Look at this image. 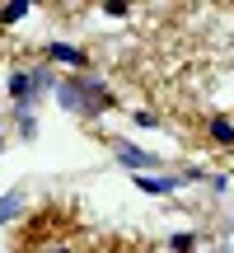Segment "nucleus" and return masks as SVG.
<instances>
[{
    "mask_svg": "<svg viewBox=\"0 0 234 253\" xmlns=\"http://www.w3.org/2000/svg\"><path fill=\"white\" fill-rule=\"evenodd\" d=\"M56 103L66 113H80V118H99V113L113 108V94L94 80H61L56 84Z\"/></svg>",
    "mask_w": 234,
    "mask_h": 253,
    "instance_id": "obj_1",
    "label": "nucleus"
},
{
    "mask_svg": "<svg viewBox=\"0 0 234 253\" xmlns=\"http://www.w3.org/2000/svg\"><path fill=\"white\" fill-rule=\"evenodd\" d=\"M117 160H122L126 164V169H150V164H155V155H145V150H136V145H117Z\"/></svg>",
    "mask_w": 234,
    "mask_h": 253,
    "instance_id": "obj_2",
    "label": "nucleus"
},
{
    "mask_svg": "<svg viewBox=\"0 0 234 253\" xmlns=\"http://www.w3.org/2000/svg\"><path fill=\"white\" fill-rule=\"evenodd\" d=\"M47 56H52V61H71V66H89V56H84L80 47H71V42H52Z\"/></svg>",
    "mask_w": 234,
    "mask_h": 253,
    "instance_id": "obj_3",
    "label": "nucleus"
},
{
    "mask_svg": "<svg viewBox=\"0 0 234 253\" xmlns=\"http://www.w3.org/2000/svg\"><path fill=\"white\" fill-rule=\"evenodd\" d=\"M9 94H14V103L24 108V103H28V94H33V80H28L24 71H14V75H9Z\"/></svg>",
    "mask_w": 234,
    "mask_h": 253,
    "instance_id": "obj_4",
    "label": "nucleus"
},
{
    "mask_svg": "<svg viewBox=\"0 0 234 253\" xmlns=\"http://www.w3.org/2000/svg\"><path fill=\"white\" fill-rule=\"evenodd\" d=\"M19 207H24V192H5V197H0V225H5V220H14L19 216Z\"/></svg>",
    "mask_w": 234,
    "mask_h": 253,
    "instance_id": "obj_5",
    "label": "nucleus"
},
{
    "mask_svg": "<svg viewBox=\"0 0 234 253\" xmlns=\"http://www.w3.org/2000/svg\"><path fill=\"white\" fill-rule=\"evenodd\" d=\"M24 14H28V0H9V5L0 9V24H19Z\"/></svg>",
    "mask_w": 234,
    "mask_h": 253,
    "instance_id": "obj_6",
    "label": "nucleus"
},
{
    "mask_svg": "<svg viewBox=\"0 0 234 253\" xmlns=\"http://www.w3.org/2000/svg\"><path fill=\"white\" fill-rule=\"evenodd\" d=\"M136 183H141L145 192H173V188H178V178H145V173H141Z\"/></svg>",
    "mask_w": 234,
    "mask_h": 253,
    "instance_id": "obj_7",
    "label": "nucleus"
},
{
    "mask_svg": "<svg viewBox=\"0 0 234 253\" xmlns=\"http://www.w3.org/2000/svg\"><path fill=\"white\" fill-rule=\"evenodd\" d=\"M211 136H216V141H234V122L230 118H216V122H211Z\"/></svg>",
    "mask_w": 234,
    "mask_h": 253,
    "instance_id": "obj_8",
    "label": "nucleus"
},
{
    "mask_svg": "<svg viewBox=\"0 0 234 253\" xmlns=\"http://www.w3.org/2000/svg\"><path fill=\"white\" fill-rule=\"evenodd\" d=\"M169 244H173V253H192V235H173Z\"/></svg>",
    "mask_w": 234,
    "mask_h": 253,
    "instance_id": "obj_9",
    "label": "nucleus"
},
{
    "mask_svg": "<svg viewBox=\"0 0 234 253\" xmlns=\"http://www.w3.org/2000/svg\"><path fill=\"white\" fill-rule=\"evenodd\" d=\"M103 14H113V19H122V14H126V0H113V5H103Z\"/></svg>",
    "mask_w": 234,
    "mask_h": 253,
    "instance_id": "obj_10",
    "label": "nucleus"
}]
</instances>
